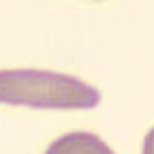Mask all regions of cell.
Segmentation results:
<instances>
[{"instance_id": "obj_1", "label": "cell", "mask_w": 154, "mask_h": 154, "mask_svg": "<svg viewBox=\"0 0 154 154\" xmlns=\"http://www.w3.org/2000/svg\"><path fill=\"white\" fill-rule=\"evenodd\" d=\"M0 103L36 109H92L101 92L73 75L38 69L0 71Z\"/></svg>"}, {"instance_id": "obj_2", "label": "cell", "mask_w": 154, "mask_h": 154, "mask_svg": "<svg viewBox=\"0 0 154 154\" xmlns=\"http://www.w3.org/2000/svg\"><path fill=\"white\" fill-rule=\"evenodd\" d=\"M45 154H116L99 135L94 133H69L56 139Z\"/></svg>"}]
</instances>
